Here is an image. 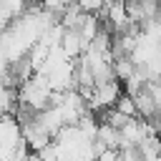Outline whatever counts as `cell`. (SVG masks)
<instances>
[{"instance_id": "1", "label": "cell", "mask_w": 161, "mask_h": 161, "mask_svg": "<svg viewBox=\"0 0 161 161\" xmlns=\"http://www.w3.org/2000/svg\"><path fill=\"white\" fill-rule=\"evenodd\" d=\"M116 111L121 113V116H126V118H138V111H136V101H133V96H128V93H123L121 98H118V103H116Z\"/></svg>"}, {"instance_id": "2", "label": "cell", "mask_w": 161, "mask_h": 161, "mask_svg": "<svg viewBox=\"0 0 161 161\" xmlns=\"http://www.w3.org/2000/svg\"><path fill=\"white\" fill-rule=\"evenodd\" d=\"M96 161H121V151H111V148H106V151H101V153L96 156Z\"/></svg>"}]
</instances>
